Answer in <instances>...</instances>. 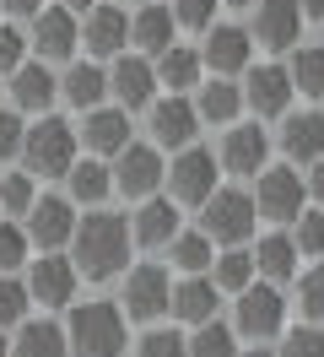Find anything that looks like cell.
<instances>
[{
  "instance_id": "cell-1",
  "label": "cell",
  "mask_w": 324,
  "mask_h": 357,
  "mask_svg": "<svg viewBox=\"0 0 324 357\" xmlns=\"http://www.w3.org/2000/svg\"><path fill=\"white\" fill-rule=\"evenodd\" d=\"M130 255V222L114 217V211H92V217H76V233H70V266L86 282H108L125 271Z\"/></svg>"
},
{
  "instance_id": "cell-2",
  "label": "cell",
  "mask_w": 324,
  "mask_h": 357,
  "mask_svg": "<svg viewBox=\"0 0 324 357\" xmlns=\"http://www.w3.org/2000/svg\"><path fill=\"white\" fill-rule=\"evenodd\" d=\"M125 314L119 303H76L70 325H65V347L76 357H125Z\"/></svg>"
},
{
  "instance_id": "cell-3",
  "label": "cell",
  "mask_w": 324,
  "mask_h": 357,
  "mask_svg": "<svg viewBox=\"0 0 324 357\" xmlns=\"http://www.w3.org/2000/svg\"><path fill=\"white\" fill-rule=\"evenodd\" d=\"M22 162H27V174L33 178H65L70 174V162H76V130L65 125L60 114H38V125H27L22 130Z\"/></svg>"
},
{
  "instance_id": "cell-4",
  "label": "cell",
  "mask_w": 324,
  "mask_h": 357,
  "mask_svg": "<svg viewBox=\"0 0 324 357\" xmlns=\"http://www.w3.org/2000/svg\"><path fill=\"white\" fill-rule=\"evenodd\" d=\"M206 217H200V233L211 238V244H227L238 249L249 233H254V195H243V190H211V201L200 206Z\"/></svg>"
},
{
  "instance_id": "cell-5",
  "label": "cell",
  "mask_w": 324,
  "mask_h": 357,
  "mask_svg": "<svg viewBox=\"0 0 324 357\" xmlns=\"http://www.w3.org/2000/svg\"><path fill=\"white\" fill-rule=\"evenodd\" d=\"M162 178H168V190H173L168 195L173 206H206L211 190H216V157L206 152V146H184Z\"/></svg>"
},
{
  "instance_id": "cell-6",
  "label": "cell",
  "mask_w": 324,
  "mask_h": 357,
  "mask_svg": "<svg viewBox=\"0 0 324 357\" xmlns=\"http://www.w3.org/2000/svg\"><path fill=\"white\" fill-rule=\"evenodd\" d=\"M286 331V298H281L270 282L265 287H249L238 292V335H249V341H270V335Z\"/></svg>"
},
{
  "instance_id": "cell-7",
  "label": "cell",
  "mask_w": 324,
  "mask_h": 357,
  "mask_svg": "<svg viewBox=\"0 0 324 357\" xmlns=\"http://www.w3.org/2000/svg\"><path fill=\"white\" fill-rule=\"evenodd\" d=\"M168 298H173V282L162 266H135L125 276V292H119V314L125 319H157V314H168Z\"/></svg>"
},
{
  "instance_id": "cell-8",
  "label": "cell",
  "mask_w": 324,
  "mask_h": 357,
  "mask_svg": "<svg viewBox=\"0 0 324 357\" xmlns=\"http://www.w3.org/2000/svg\"><path fill=\"white\" fill-rule=\"evenodd\" d=\"M108 174H114V190H119V195H130V201H146L151 190L162 184V174H168V168H162V152H157V146L130 141L125 152H114V168H108Z\"/></svg>"
},
{
  "instance_id": "cell-9",
  "label": "cell",
  "mask_w": 324,
  "mask_h": 357,
  "mask_svg": "<svg viewBox=\"0 0 324 357\" xmlns=\"http://www.w3.org/2000/svg\"><path fill=\"white\" fill-rule=\"evenodd\" d=\"M76 44H82V22H76V11H70V6H43L38 17H33V49H38L43 66L70 60Z\"/></svg>"
},
{
  "instance_id": "cell-10",
  "label": "cell",
  "mask_w": 324,
  "mask_h": 357,
  "mask_svg": "<svg viewBox=\"0 0 324 357\" xmlns=\"http://www.w3.org/2000/svg\"><path fill=\"white\" fill-rule=\"evenodd\" d=\"M27 298L43 303V309H65V303L76 298V266L65 260L60 249H49L43 260H33V271H27Z\"/></svg>"
},
{
  "instance_id": "cell-11",
  "label": "cell",
  "mask_w": 324,
  "mask_h": 357,
  "mask_svg": "<svg viewBox=\"0 0 324 357\" xmlns=\"http://www.w3.org/2000/svg\"><path fill=\"white\" fill-rule=\"evenodd\" d=\"M254 211H259V217H270V222H298V211H302V174H292V168H259Z\"/></svg>"
},
{
  "instance_id": "cell-12",
  "label": "cell",
  "mask_w": 324,
  "mask_h": 357,
  "mask_svg": "<svg viewBox=\"0 0 324 357\" xmlns=\"http://www.w3.org/2000/svg\"><path fill=\"white\" fill-rule=\"evenodd\" d=\"M27 244H38L43 255L49 249L70 244V233H76V211H70V201H60V195H38V201L27 206Z\"/></svg>"
},
{
  "instance_id": "cell-13",
  "label": "cell",
  "mask_w": 324,
  "mask_h": 357,
  "mask_svg": "<svg viewBox=\"0 0 324 357\" xmlns=\"http://www.w3.org/2000/svg\"><path fill=\"white\" fill-rule=\"evenodd\" d=\"M151 135H157V146H173V152L194 146V135H200V114H194V103H184L178 92L162 98V103L151 109Z\"/></svg>"
},
{
  "instance_id": "cell-14",
  "label": "cell",
  "mask_w": 324,
  "mask_h": 357,
  "mask_svg": "<svg viewBox=\"0 0 324 357\" xmlns=\"http://www.w3.org/2000/svg\"><path fill=\"white\" fill-rule=\"evenodd\" d=\"M302 33L298 0H254V38L265 49H292Z\"/></svg>"
},
{
  "instance_id": "cell-15",
  "label": "cell",
  "mask_w": 324,
  "mask_h": 357,
  "mask_svg": "<svg viewBox=\"0 0 324 357\" xmlns=\"http://www.w3.org/2000/svg\"><path fill=\"white\" fill-rule=\"evenodd\" d=\"M108 92L130 109H146L151 92H157V70H151V60H141V54H119L114 60V70H108Z\"/></svg>"
},
{
  "instance_id": "cell-16",
  "label": "cell",
  "mask_w": 324,
  "mask_h": 357,
  "mask_svg": "<svg viewBox=\"0 0 324 357\" xmlns=\"http://www.w3.org/2000/svg\"><path fill=\"white\" fill-rule=\"evenodd\" d=\"M60 98V82H54V70L43 66V60H22L17 70H11V109H27V114H49V103Z\"/></svg>"
},
{
  "instance_id": "cell-17",
  "label": "cell",
  "mask_w": 324,
  "mask_h": 357,
  "mask_svg": "<svg viewBox=\"0 0 324 357\" xmlns=\"http://www.w3.org/2000/svg\"><path fill=\"white\" fill-rule=\"evenodd\" d=\"M86 141V152H98V157H114V152H125L130 146V114L125 109H86V125L76 130Z\"/></svg>"
},
{
  "instance_id": "cell-18",
  "label": "cell",
  "mask_w": 324,
  "mask_h": 357,
  "mask_svg": "<svg viewBox=\"0 0 324 357\" xmlns=\"http://www.w3.org/2000/svg\"><path fill=\"white\" fill-rule=\"evenodd\" d=\"M82 44H86V54H119V49L130 44V17L119 6H103V0H98V6L86 11Z\"/></svg>"
},
{
  "instance_id": "cell-19",
  "label": "cell",
  "mask_w": 324,
  "mask_h": 357,
  "mask_svg": "<svg viewBox=\"0 0 324 357\" xmlns=\"http://www.w3.org/2000/svg\"><path fill=\"white\" fill-rule=\"evenodd\" d=\"M168 314L173 319H184V325H206L216 319V282L211 276H184L168 298Z\"/></svg>"
},
{
  "instance_id": "cell-20",
  "label": "cell",
  "mask_w": 324,
  "mask_h": 357,
  "mask_svg": "<svg viewBox=\"0 0 324 357\" xmlns=\"http://www.w3.org/2000/svg\"><path fill=\"white\" fill-rule=\"evenodd\" d=\"M265 152H270L265 130H259V125H238V130H227V141H222V168H227V174H259V168H265Z\"/></svg>"
},
{
  "instance_id": "cell-21",
  "label": "cell",
  "mask_w": 324,
  "mask_h": 357,
  "mask_svg": "<svg viewBox=\"0 0 324 357\" xmlns=\"http://www.w3.org/2000/svg\"><path fill=\"white\" fill-rule=\"evenodd\" d=\"M249 109L259 114V119H276V114H286V103H292V76L281 66H265V70H254L249 76Z\"/></svg>"
},
{
  "instance_id": "cell-22",
  "label": "cell",
  "mask_w": 324,
  "mask_h": 357,
  "mask_svg": "<svg viewBox=\"0 0 324 357\" xmlns=\"http://www.w3.org/2000/svg\"><path fill=\"white\" fill-rule=\"evenodd\" d=\"M11 357H70L65 325H54V319H22L17 341H11Z\"/></svg>"
},
{
  "instance_id": "cell-23",
  "label": "cell",
  "mask_w": 324,
  "mask_h": 357,
  "mask_svg": "<svg viewBox=\"0 0 324 357\" xmlns=\"http://www.w3.org/2000/svg\"><path fill=\"white\" fill-rule=\"evenodd\" d=\"M200 66H211L216 76H233V70H243V66H249V33H243V27H216L211 38H206Z\"/></svg>"
},
{
  "instance_id": "cell-24",
  "label": "cell",
  "mask_w": 324,
  "mask_h": 357,
  "mask_svg": "<svg viewBox=\"0 0 324 357\" xmlns=\"http://www.w3.org/2000/svg\"><path fill=\"white\" fill-rule=\"evenodd\" d=\"M130 44L141 49V54H162V49L173 44V11L146 0V6L130 17Z\"/></svg>"
},
{
  "instance_id": "cell-25",
  "label": "cell",
  "mask_w": 324,
  "mask_h": 357,
  "mask_svg": "<svg viewBox=\"0 0 324 357\" xmlns=\"http://www.w3.org/2000/svg\"><path fill=\"white\" fill-rule=\"evenodd\" d=\"M130 227H135V238H141L146 249H162L173 233H178V206H173V201H157V195H146Z\"/></svg>"
},
{
  "instance_id": "cell-26",
  "label": "cell",
  "mask_w": 324,
  "mask_h": 357,
  "mask_svg": "<svg viewBox=\"0 0 324 357\" xmlns=\"http://www.w3.org/2000/svg\"><path fill=\"white\" fill-rule=\"evenodd\" d=\"M65 184H70V201L76 206H103L108 190H114V174H108V162H98V157H76L70 162V174H65Z\"/></svg>"
},
{
  "instance_id": "cell-27",
  "label": "cell",
  "mask_w": 324,
  "mask_h": 357,
  "mask_svg": "<svg viewBox=\"0 0 324 357\" xmlns=\"http://www.w3.org/2000/svg\"><path fill=\"white\" fill-rule=\"evenodd\" d=\"M157 87H168V92H190V87H200V54L194 49H184V44H168L162 54H157Z\"/></svg>"
},
{
  "instance_id": "cell-28",
  "label": "cell",
  "mask_w": 324,
  "mask_h": 357,
  "mask_svg": "<svg viewBox=\"0 0 324 357\" xmlns=\"http://www.w3.org/2000/svg\"><path fill=\"white\" fill-rule=\"evenodd\" d=\"M281 146H286L292 162H319L324 157V114H298V119H286Z\"/></svg>"
},
{
  "instance_id": "cell-29",
  "label": "cell",
  "mask_w": 324,
  "mask_h": 357,
  "mask_svg": "<svg viewBox=\"0 0 324 357\" xmlns=\"http://www.w3.org/2000/svg\"><path fill=\"white\" fill-rule=\"evenodd\" d=\"M60 98L70 103V109H98L108 98V70L103 66H70L65 70V82H60Z\"/></svg>"
},
{
  "instance_id": "cell-30",
  "label": "cell",
  "mask_w": 324,
  "mask_h": 357,
  "mask_svg": "<svg viewBox=\"0 0 324 357\" xmlns=\"http://www.w3.org/2000/svg\"><path fill=\"white\" fill-rule=\"evenodd\" d=\"M254 276H265V282H292V276H298V244H292L286 233L259 238V249H254Z\"/></svg>"
},
{
  "instance_id": "cell-31",
  "label": "cell",
  "mask_w": 324,
  "mask_h": 357,
  "mask_svg": "<svg viewBox=\"0 0 324 357\" xmlns=\"http://www.w3.org/2000/svg\"><path fill=\"white\" fill-rule=\"evenodd\" d=\"M238 103H243V92H238L233 82H222V76H216L211 87H200L194 114H200V125H227V119L238 114Z\"/></svg>"
},
{
  "instance_id": "cell-32",
  "label": "cell",
  "mask_w": 324,
  "mask_h": 357,
  "mask_svg": "<svg viewBox=\"0 0 324 357\" xmlns=\"http://www.w3.org/2000/svg\"><path fill=\"white\" fill-rule=\"evenodd\" d=\"M168 244H173V266L184 271V276H206L211 260H216V249H211L206 233H173Z\"/></svg>"
},
{
  "instance_id": "cell-33",
  "label": "cell",
  "mask_w": 324,
  "mask_h": 357,
  "mask_svg": "<svg viewBox=\"0 0 324 357\" xmlns=\"http://www.w3.org/2000/svg\"><path fill=\"white\" fill-rule=\"evenodd\" d=\"M211 282H216V292H243L249 282H254V255H249V249L216 255L211 260Z\"/></svg>"
},
{
  "instance_id": "cell-34",
  "label": "cell",
  "mask_w": 324,
  "mask_h": 357,
  "mask_svg": "<svg viewBox=\"0 0 324 357\" xmlns=\"http://www.w3.org/2000/svg\"><path fill=\"white\" fill-rule=\"evenodd\" d=\"M292 92H302V98H324V49L302 44L298 54H292Z\"/></svg>"
},
{
  "instance_id": "cell-35",
  "label": "cell",
  "mask_w": 324,
  "mask_h": 357,
  "mask_svg": "<svg viewBox=\"0 0 324 357\" xmlns=\"http://www.w3.org/2000/svg\"><path fill=\"white\" fill-rule=\"evenodd\" d=\"M190 357H238V335L222 325V319H206V325H194L190 335Z\"/></svg>"
},
{
  "instance_id": "cell-36",
  "label": "cell",
  "mask_w": 324,
  "mask_h": 357,
  "mask_svg": "<svg viewBox=\"0 0 324 357\" xmlns=\"http://www.w3.org/2000/svg\"><path fill=\"white\" fill-rule=\"evenodd\" d=\"M33 201H38L33 174H0V211H6V217H27Z\"/></svg>"
},
{
  "instance_id": "cell-37",
  "label": "cell",
  "mask_w": 324,
  "mask_h": 357,
  "mask_svg": "<svg viewBox=\"0 0 324 357\" xmlns=\"http://www.w3.org/2000/svg\"><path fill=\"white\" fill-rule=\"evenodd\" d=\"M298 303H302V319H308V325H324V260L298 276Z\"/></svg>"
},
{
  "instance_id": "cell-38",
  "label": "cell",
  "mask_w": 324,
  "mask_h": 357,
  "mask_svg": "<svg viewBox=\"0 0 324 357\" xmlns=\"http://www.w3.org/2000/svg\"><path fill=\"white\" fill-rule=\"evenodd\" d=\"M27 282H17V276H0V331L6 325H22L27 319Z\"/></svg>"
},
{
  "instance_id": "cell-39",
  "label": "cell",
  "mask_w": 324,
  "mask_h": 357,
  "mask_svg": "<svg viewBox=\"0 0 324 357\" xmlns=\"http://www.w3.org/2000/svg\"><path fill=\"white\" fill-rule=\"evenodd\" d=\"M135 357H190V341L178 331H146L135 341Z\"/></svg>"
},
{
  "instance_id": "cell-40",
  "label": "cell",
  "mask_w": 324,
  "mask_h": 357,
  "mask_svg": "<svg viewBox=\"0 0 324 357\" xmlns=\"http://www.w3.org/2000/svg\"><path fill=\"white\" fill-rule=\"evenodd\" d=\"M17 266H27V233L17 222H0V276H11Z\"/></svg>"
},
{
  "instance_id": "cell-41",
  "label": "cell",
  "mask_w": 324,
  "mask_h": 357,
  "mask_svg": "<svg viewBox=\"0 0 324 357\" xmlns=\"http://www.w3.org/2000/svg\"><path fill=\"white\" fill-rule=\"evenodd\" d=\"M292 244H298V255H324V211H298Z\"/></svg>"
},
{
  "instance_id": "cell-42",
  "label": "cell",
  "mask_w": 324,
  "mask_h": 357,
  "mask_svg": "<svg viewBox=\"0 0 324 357\" xmlns=\"http://www.w3.org/2000/svg\"><path fill=\"white\" fill-rule=\"evenodd\" d=\"M281 357H324V331H319V325H298V331H286Z\"/></svg>"
},
{
  "instance_id": "cell-43",
  "label": "cell",
  "mask_w": 324,
  "mask_h": 357,
  "mask_svg": "<svg viewBox=\"0 0 324 357\" xmlns=\"http://www.w3.org/2000/svg\"><path fill=\"white\" fill-rule=\"evenodd\" d=\"M173 27H211L216 17V0H173Z\"/></svg>"
},
{
  "instance_id": "cell-44",
  "label": "cell",
  "mask_w": 324,
  "mask_h": 357,
  "mask_svg": "<svg viewBox=\"0 0 324 357\" xmlns=\"http://www.w3.org/2000/svg\"><path fill=\"white\" fill-rule=\"evenodd\" d=\"M22 114L17 109H0V162H11V157L22 152Z\"/></svg>"
},
{
  "instance_id": "cell-45",
  "label": "cell",
  "mask_w": 324,
  "mask_h": 357,
  "mask_svg": "<svg viewBox=\"0 0 324 357\" xmlns=\"http://www.w3.org/2000/svg\"><path fill=\"white\" fill-rule=\"evenodd\" d=\"M22 60H27V38L17 27H0V76H11Z\"/></svg>"
},
{
  "instance_id": "cell-46",
  "label": "cell",
  "mask_w": 324,
  "mask_h": 357,
  "mask_svg": "<svg viewBox=\"0 0 324 357\" xmlns=\"http://www.w3.org/2000/svg\"><path fill=\"white\" fill-rule=\"evenodd\" d=\"M0 6H6L11 17H38L43 11V0H0Z\"/></svg>"
},
{
  "instance_id": "cell-47",
  "label": "cell",
  "mask_w": 324,
  "mask_h": 357,
  "mask_svg": "<svg viewBox=\"0 0 324 357\" xmlns=\"http://www.w3.org/2000/svg\"><path fill=\"white\" fill-rule=\"evenodd\" d=\"M308 190H314V201L324 206V157L314 162V174H308Z\"/></svg>"
},
{
  "instance_id": "cell-48",
  "label": "cell",
  "mask_w": 324,
  "mask_h": 357,
  "mask_svg": "<svg viewBox=\"0 0 324 357\" xmlns=\"http://www.w3.org/2000/svg\"><path fill=\"white\" fill-rule=\"evenodd\" d=\"M298 11H302V17H324V0H302Z\"/></svg>"
},
{
  "instance_id": "cell-49",
  "label": "cell",
  "mask_w": 324,
  "mask_h": 357,
  "mask_svg": "<svg viewBox=\"0 0 324 357\" xmlns=\"http://www.w3.org/2000/svg\"><path fill=\"white\" fill-rule=\"evenodd\" d=\"M65 6H70V11H92L98 0H65Z\"/></svg>"
},
{
  "instance_id": "cell-50",
  "label": "cell",
  "mask_w": 324,
  "mask_h": 357,
  "mask_svg": "<svg viewBox=\"0 0 324 357\" xmlns=\"http://www.w3.org/2000/svg\"><path fill=\"white\" fill-rule=\"evenodd\" d=\"M238 357H270V352H265V347H249V352H238Z\"/></svg>"
},
{
  "instance_id": "cell-51",
  "label": "cell",
  "mask_w": 324,
  "mask_h": 357,
  "mask_svg": "<svg viewBox=\"0 0 324 357\" xmlns=\"http://www.w3.org/2000/svg\"><path fill=\"white\" fill-rule=\"evenodd\" d=\"M0 357H11V341H6V335H0Z\"/></svg>"
},
{
  "instance_id": "cell-52",
  "label": "cell",
  "mask_w": 324,
  "mask_h": 357,
  "mask_svg": "<svg viewBox=\"0 0 324 357\" xmlns=\"http://www.w3.org/2000/svg\"><path fill=\"white\" fill-rule=\"evenodd\" d=\"M227 6H254V0H227Z\"/></svg>"
},
{
  "instance_id": "cell-53",
  "label": "cell",
  "mask_w": 324,
  "mask_h": 357,
  "mask_svg": "<svg viewBox=\"0 0 324 357\" xmlns=\"http://www.w3.org/2000/svg\"><path fill=\"white\" fill-rule=\"evenodd\" d=\"M135 6H146V0H135Z\"/></svg>"
}]
</instances>
